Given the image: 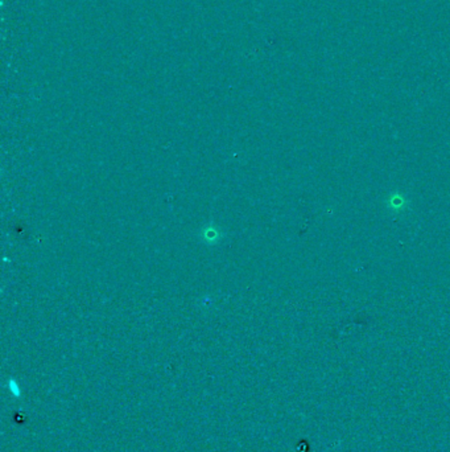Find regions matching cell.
I'll list each match as a JSON object with an SVG mask.
<instances>
[{"instance_id":"1","label":"cell","mask_w":450,"mask_h":452,"mask_svg":"<svg viewBox=\"0 0 450 452\" xmlns=\"http://www.w3.org/2000/svg\"><path fill=\"white\" fill-rule=\"evenodd\" d=\"M203 238H207L209 239V243H214V239L217 238L216 237V230H211V233H210V229H207L206 232H205V234H203Z\"/></svg>"}]
</instances>
